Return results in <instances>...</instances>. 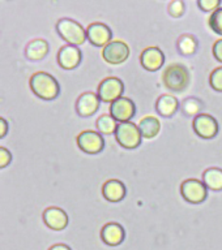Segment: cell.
<instances>
[{
	"label": "cell",
	"mask_w": 222,
	"mask_h": 250,
	"mask_svg": "<svg viewBox=\"0 0 222 250\" xmlns=\"http://www.w3.org/2000/svg\"><path fill=\"white\" fill-rule=\"evenodd\" d=\"M30 87L37 97L51 101L58 97L60 87L58 81L46 72H37L30 77Z\"/></svg>",
	"instance_id": "6da1fadb"
},
{
	"label": "cell",
	"mask_w": 222,
	"mask_h": 250,
	"mask_svg": "<svg viewBox=\"0 0 222 250\" xmlns=\"http://www.w3.org/2000/svg\"><path fill=\"white\" fill-rule=\"evenodd\" d=\"M165 86L172 91H183L190 83V72L184 65L174 62L165 69L162 74Z\"/></svg>",
	"instance_id": "7a4b0ae2"
},
{
	"label": "cell",
	"mask_w": 222,
	"mask_h": 250,
	"mask_svg": "<svg viewBox=\"0 0 222 250\" xmlns=\"http://www.w3.org/2000/svg\"><path fill=\"white\" fill-rule=\"evenodd\" d=\"M56 30L59 35L72 46L82 44L85 42V39H88L85 29L74 20L60 19L56 23Z\"/></svg>",
	"instance_id": "3957f363"
},
{
	"label": "cell",
	"mask_w": 222,
	"mask_h": 250,
	"mask_svg": "<svg viewBox=\"0 0 222 250\" xmlns=\"http://www.w3.org/2000/svg\"><path fill=\"white\" fill-rule=\"evenodd\" d=\"M115 138L123 147L135 148L140 145L141 133L136 124H133L131 121H127V123L118 124Z\"/></svg>",
	"instance_id": "277c9868"
},
{
	"label": "cell",
	"mask_w": 222,
	"mask_h": 250,
	"mask_svg": "<svg viewBox=\"0 0 222 250\" xmlns=\"http://www.w3.org/2000/svg\"><path fill=\"white\" fill-rule=\"evenodd\" d=\"M123 91H124V85L118 77L105 78L98 86V97L106 103H113L122 98Z\"/></svg>",
	"instance_id": "5b68a950"
},
{
	"label": "cell",
	"mask_w": 222,
	"mask_h": 250,
	"mask_svg": "<svg viewBox=\"0 0 222 250\" xmlns=\"http://www.w3.org/2000/svg\"><path fill=\"white\" fill-rule=\"evenodd\" d=\"M180 193L186 201L191 203H201L208 195L207 187L196 179H188L180 185Z\"/></svg>",
	"instance_id": "8992f818"
},
{
	"label": "cell",
	"mask_w": 222,
	"mask_h": 250,
	"mask_svg": "<svg viewBox=\"0 0 222 250\" xmlns=\"http://www.w3.org/2000/svg\"><path fill=\"white\" fill-rule=\"evenodd\" d=\"M77 145L88 154H98L105 147V141L99 133L94 130H84L77 136Z\"/></svg>",
	"instance_id": "52a82bcc"
},
{
	"label": "cell",
	"mask_w": 222,
	"mask_h": 250,
	"mask_svg": "<svg viewBox=\"0 0 222 250\" xmlns=\"http://www.w3.org/2000/svg\"><path fill=\"white\" fill-rule=\"evenodd\" d=\"M129 55V47L123 41H113L103 47L102 58L109 64H122L127 60Z\"/></svg>",
	"instance_id": "ba28073f"
},
{
	"label": "cell",
	"mask_w": 222,
	"mask_h": 250,
	"mask_svg": "<svg viewBox=\"0 0 222 250\" xmlns=\"http://www.w3.org/2000/svg\"><path fill=\"white\" fill-rule=\"evenodd\" d=\"M194 130L203 138H213L219 133V123L208 113H200L194 119Z\"/></svg>",
	"instance_id": "9c48e42d"
},
{
	"label": "cell",
	"mask_w": 222,
	"mask_h": 250,
	"mask_svg": "<svg viewBox=\"0 0 222 250\" xmlns=\"http://www.w3.org/2000/svg\"><path fill=\"white\" fill-rule=\"evenodd\" d=\"M135 111H136L135 103L125 97L119 98L110 105V115L121 123H127L129 119H132Z\"/></svg>",
	"instance_id": "30bf717a"
},
{
	"label": "cell",
	"mask_w": 222,
	"mask_h": 250,
	"mask_svg": "<svg viewBox=\"0 0 222 250\" xmlns=\"http://www.w3.org/2000/svg\"><path fill=\"white\" fill-rule=\"evenodd\" d=\"M86 37L89 39V42L94 46H107L111 42L113 38V31L110 30L109 26H106L102 22L90 23L86 29Z\"/></svg>",
	"instance_id": "8fae6325"
},
{
	"label": "cell",
	"mask_w": 222,
	"mask_h": 250,
	"mask_svg": "<svg viewBox=\"0 0 222 250\" xmlns=\"http://www.w3.org/2000/svg\"><path fill=\"white\" fill-rule=\"evenodd\" d=\"M81 62V51L76 46L66 44L58 52L59 65L64 69H74Z\"/></svg>",
	"instance_id": "7c38bea8"
},
{
	"label": "cell",
	"mask_w": 222,
	"mask_h": 250,
	"mask_svg": "<svg viewBox=\"0 0 222 250\" xmlns=\"http://www.w3.org/2000/svg\"><path fill=\"white\" fill-rule=\"evenodd\" d=\"M140 62L145 69L154 72L164 65L165 55L158 47H148L141 52Z\"/></svg>",
	"instance_id": "4fadbf2b"
},
{
	"label": "cell",
	"mask_w": 222,
	"mask_h": 250,
	"mask_svg": "<svg viewBox=\"0 0 222 250\" xmlns=\"http://www.w3.org/2000/svg\"><path fill=\"white\" fill-rule=\"evenodd\" d=\"M43 222L51 229L62 230L68 224V216L59 207H49L43 211Z\"/></svg>",
	"instance_id": "5bb4252c"
},
{
	"label": "cell",
	"mask_w": 222,
	"mask_h": 250,
	"mask_svg": "<svg viewBox=\"0 0 222 250\" xmlns=\"http://www.w3.org/2000/svg\"><path fill=\"white\" fill-rule=\"evenodd\" d=\"M99 97L94 93H84L76 102V111L80 116H90L99 107Z\"/></svg>",
	"instance_id": "9a60e30c"
},
{
	"label": "cell",
	"mask_w": 222,
	"mask_h": 250,
	"mask_svg": "<svg viewBox=\"0 0 222 250\" xmlns=\"http://www.w3.org/2000/svg\"><path fill=\"white\" fill-rule=\"evenodd\" d=\"M124 229L121 224L118 223H107L103 228H102L101 236L102 240L110 246L119 245L124 240Z\"/></svg>",
	"instance_id": "2e32d148"
},
{
	"label": "cell",
	"mask_w": 222,
	"mask_h": 250,
	"mask_svg": "<svg viewBox=\"0 0 222 250\" xmlns=\"http://www.w3.org/2000/svg\"><path fill=\"white\" fill-rule=\"evenodd\" d=\"M102 193L110 202H119L125 197L124 184L119 180H109L103 184Z\"/></svg>",
	"instance_id": "e0dca14e"
},
{
	"label": "cell",
	"mask_w": 222,
	"mask_h": 250,
	"mask_svg": "<svg viewBox=\"0 0 222 250\" xmlns=\"http://www.w3.org/2000/svg\"><path fill=\"white\" fill-rule=\"evenodd\" d=\"M156 108L158 113L162 115V116H173L179 109V102H178V99L174 95L165 94V95H161L157 99Z\"/></svg>",
	"instance_id": "ac0fdd59"
},
{
	"label": "cell",
	"mask_w": 222,
	"mask_h": 250,
	"mask_svg": "<svg viewBox=\"0 0 222 250\" xmlns=\"http://www.w3.org/2000/svg\"><path fill=\"white\" fill-rule=\"evenodd\" d=\"M137 126H139V130L141 133V137H144L147 140H150V138H154L158 134L161 124L157 117L147 116L141 119Z\"/></svg>",
	"instance_id": "d6986e66"
},
{
	"label": "cell",
	"mask_w": 222,
	"mask_h": 250,
	"mask_svg": "<svg viewBox=\"0 0 222 250\" xmlns=\"http://www.w3.org/2000/svg\"><path fill=\"white\" fill-rule=\"evenodd\" d=\"M49 52V43L45 39H33L31 42L27 43L26 54L27 59L30 60H41L47 55Z\"/></svg>",
	"instance_id": "ffe728a7"
},
{
	"label": "cell",
	"mask_w": 222,
	"mask_h": 250,
	"mask_svg": "<svg viewBox=\"0 0 222 250\" xmlns=\"http://www.w3.org/2000/svg\"><path fill=\"white\" fill-rule=\"evenodd\" d=\"M204 185L212 190H221L222 189V169L216 167L208 168L203 173Z\"/></svg>",
	"instance_id": "44dd1931"
},
{
	"label": "cell",
	"mask_w": 222,
	"mask_h": 250,
	"mask_svg": "<svg viewBox=\"0 0 222 250\" xmlns=\"http://www.w3.org/2000/svg\"><path fill=\"white\" fill-rule=\"evenodd\" d=\"M97 129L102 134H111V133L117 132L118 124L117 120L114 119L111 115H102V116L98 117L97 123Z\"/></svg>",
	"instance_id": "7402d4cb"
},
{
	"label": "cell",
	"mask_w": 222,
	"mask_h": 250,
	"mask_svg": "<svg viewBox=\"0 0 222 250\" xmlns=\"http://www.w3.org/2000/svg\"><path fill=\"white\" fill-rule=\"evenodd\" d=\"M197 48V41L195 37L190 34H184L178 39V50L182 55H192Z\"/></svg>",
	"instance_id": "603a6c76"
},
{
	"label": "cell",
	"mask_w": 222,
	"mask_h": 250,
	"mask_svg": "<svg viewBox=\"0 0 222 250\" xmlns=\"http://www.w3.org/2000/svg\"><path fill=\"white\" fill-rule=\"evenodd\" d=\"M201 102L199 101V99H196V98H188V99H186V101L183 102V112L186 113V115H200V109H201Z\"/></svg>",
	"instance_id": "cb8c5ba5"
},
{
	"label": "cell",
	"mask_w": 222,
	"mask_h": 250,
	"mask_svg": "<svg viewBox=\"0 0 222 250\" xmlns=\"http://www.w3.org/2000/svg\"><path fill=\"white\" fill-rule=\"evenodd\" d=\"M209 26L215 33L222 35V7H220L219 9H216L213 13L209 17Z\"/></svg>",
	"instance_id": "d4e9b609"
},
{
	"label": "cell",
	"mask_w": 222,
	"mask_h": 250,
	"mask_svg": "<svg viewBox=\"0 0 222 250\" xmlns=\"http://www.w3.org/2000/svg\"><path fill=\"white\" fill-rule=\"evenodd\" d=\"M209 83L215 90L217 91H222V66L216 68L211 73V78H209Z\"/></svg>",
	"instance_id": "484cf974"
},
{
	"label": "cell",
	"mask_w": 222,
	"mask_h": 250,
	"mask_svg": "<svg viewBox=\"0 0 222 250\" xmlns=\"http://www.w3.org/2000/svg\"><path fill=\"white\" fill-rule=\"evenodd\" d=\"M197 5H199L204 12H213L216 9H219L221 7V1L220 0H199L197 1Z\"/></svg>",
	"instance_id": "4316f807"
},
{
	"label": "cell",
	"mask_w": 222,
	"mask_h": 250,
	"mask_svg": "<svg viewBox=\"0 0 222 250\" xmlns=\"http://www.w3.org/2000/svg\"><path fill=\"white\" fill-rule=\"evenodd\" d=\"M169 13L173 17H180L184 13V3L182 0H174L169 4Z\"/></svg>",
	"instance_id": "83f0119b"
},
{
	"label": "cell",
	"mask_w": 222,
	"mask_h": 250,
	"mask_svg": "<svg viewBox=\"0 0 222 250\" xmlns=\"http://www.w3.org/2000/svg\"><path fill=\"white\" fill-rule=\"evenodd\" d=\"M12 154L5 147H0V167H7L11 163Z\"/></svg>",
	"instance_id": "f1b7e54d"
},
{
	"label": "cell",
	"mask_w": 222,
	"mask_h": 250,
	"mask_svg": "<svg viewBox=\"0 0 222 250\" xmlns=\"http://www.w3.org/2000/svg\"><path fill=\"white\" fill-rule=\"evenodd\" d=\"M213 55H215V58L217 59L220 62H222V39L217 41V42L213 44Z\"/></svg>",
	"instance_id": "f546056e"
},
{
	"label": "cell",
	"mask_w": 222,
	"mask_h": 250,
	"mask_svg": "<svg viewBox=\"0 0 222 250\" xmlns=\"http://www.w3.org/2000/svg\"><path fill=\"white\" fill-rule=\"evenodd\" d=\"M7 130H8L7 120H5L4 117H1V119H0V137H1V138H3V137H5V134H7Z\"/></svg>",
	"instance_id": "4dcf8cb0"
},
{
	"label": "cell",
	"mask_w": 222,
	"mask_h": 250,
	"mask_svg": "<svg viewBox=\"0 0 222 250\" xmlns=\"http://www.w3.org/2000/svg\"><path fill=\"white\" fill-rule=\"evenodd\" d=\"M49 250H71L70 246L64 245V244H56V245L51 246Z\"/></svg>",
	"instance_id": "1f68e13d"
}]
</instances>
